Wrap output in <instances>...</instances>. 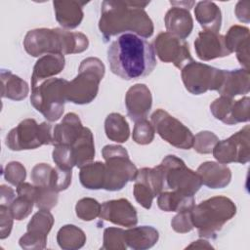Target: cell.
Wrapping results in <instances>:
<instances>
[{"label":"cell","mask_w":250,"mask_h":250,"mask_svg":"<svg viewBox=\"0 0 250 250\" xmlns=\"http://www.w3.org/2000/svg\"><path fill=\"white\" fill-rule=\"evenodd\" d=\"M226 70L214 68L212 66L198 63L196 62H188L184 68L182 74L199 77L184 81L186 88L192 94L198 95L207 90H219L224 82Z\"/></svg>","instance_id":"cell-2"},{"label":"cell","mask_w":250,"mask_h":250,"mask_svg":"<svg viewBox=\"0 0 250 250\" xmlns=\"http://www.w3.org/2000/svg\"><path fill=\"white\" fill-rule=\"evenodd\" d=\"M135 129L143 132L142 135H140L139 137L134 139L136 143L144 145V144H147V143L151 142V140L153 138V130L147 121L141 120L139 123L136 124Z\"/></svg>","instance_id":"cell-7"},{"label":"cell","mask_w":250,"mask_h":250,"mask_svg":"<svg viewBox=\"0 0 250 250\" xmlns=\"http://www.w3.org/2000/svg\"><path fill=\"white\" fill-rule=\"evenodd\" d=\"M107 61L111 71L124 80L147 76L156 65L152 45L133 32H125L111 42Z\"/></svg>","instance_id":"cell-1"},{"label":"cell","mask_w":250,"mask_h":250,"mask_svg":"<svg viewBox=\"0 0 250 250\" xmlns=\"http://www.w3.org/2000/svg\"><path fill=\"white\" fill-rule=\"evenodd\" d=\"M151 120L157 133L169 144L184 149L192 146L193 136L191 132L167 112L158 109L152 114Z\"/></svg>","instance_id":"cell-3"},{"label":"cell","mask_w":250,"mask_h":250,"mask_svg":"<svg viewBox=\"0 0 250 250\" xmlns=\"http://www.w3.org/2000/svg\"><path fill=\"white\" fill-rule=\"evenodd\" d=\"M16 199L11 206V213L17 220H21L26 217L32 209V199L25 195H21Z\"/></svg>","instance_id":"cell-6"},{"label":"cell","mask_w":250,"mask_h":250,"mask_svg":"<svg viewBox=\"0 0 250 250\" xmlns=\"http://www.w3.org/2000/svg\"><path fill=\"white\" fill-rule=\"evenodd\" d=\"M60 56L61 54L46 55L36 62L31 80L32 88L35 87L37 83H39V80L44 79L43 77L54 73L56 74L61 71V69L64 65V60L62 59L55 63V61H57L60 58Z\"/></svg>","instance_id":"cell-5"},{"label":"cell","mask_w":250,"mask_h":250,"mask_svg":"<svg viewBox=\"0 0 250 250\" xmlns=\"http://www.w3.org/2000/svg\"><path fill=\"white\" fill-rule=\"evenodd\" d=\"M210 42L211 45L208 43L204 32H200L198 34L197 40L194 42V45L203 46L204 48L196 49L197 56L202 60H210L217 57H224L229 56L231 52L227 48L226 40L224 36L218 35L217 33L211 32L210 33Z\"/></svg>","instance_id":"cell-4"}]
</instances>
